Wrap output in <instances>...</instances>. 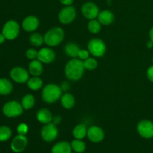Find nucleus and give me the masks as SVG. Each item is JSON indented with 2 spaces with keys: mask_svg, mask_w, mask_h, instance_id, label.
Wrapping results in <instances>:
<instances>
[{
  "mask_svg": "<svg viewBox=\"0 0 153 153\" xmlns=\"http://www.w3.org/2000/svg\"><path fill=\"white\" fill-rule=\"evenodd\" d=\"M85 70L83 61L79 58H72L66 64L64 73L68 80L77 82L82 79Z\"/></svg>",
  "mask_w": 153,
  "mask_h": 153,
  "instance_id": "f257e3e1",
  "label": "nucleus"
},
{
  "mask_svg": "<svg viewBox=\"0 0 153 153\" xmlns=\"http://www.w3.org/2000/svg\"><path fill=\"white\" fill-rule=\"evenodd\" d=\"M62 90L61 87L55 84H48L43 88L42 99L48 104L56 102L62 96Z\"/></svg>",
  "mask_w": 153,
  "mask_h": 153,
  "instance_id": "f03ea898",
  "label": "nucleus"
},
{
  "mask_svg": "<svg viewBox=\"0 0 153 153\" xmlns=\"http://www.w3.org/2000/svg\"><path fill=\"white\" fill-rule=\"evenodd\" d=\"M44 43L48 46L54 47L62 43L64 39V31L61 27H53L45 33Z\"/></svg>",
  "mask_w": 153,
  "mask_h": 153,
  "instance_id": "7ed1b4c3",
  "label": "nucleus"
},
{
  "mask_svg": "<svg viewBox=\"0 0 153 153\" xmlns=\"http://www.w3.org/2000/svg\"><path fill=\"white\" fill-rule=\"evenodd\" d=\"M88 49L94 57L101 58L104 56L107 50L105 43L100 38H93L88 42Z\"/></svg>",
  "mask_w": 153,
  "mask_h": 153,
  "instance_id": "20e7f679",
  "label": "nucleus"
},
{
  "mask_svg": "<svg viewBox=\"0 0 153 153\" xmlns=\"http://www.w3.org/2000/svg\"><path fill=\"white\" fill-rule=\"evenodd\" d=\"M2 112L7 117H16L22 114L23 108L21 103L18 102L17 101H10L4 105Z\"/></svg>",
  "mask_w": 153,
  "mask_h": 153,
  "instance_id": "39448f33",
  "label": "nucleus"
},
{
  "mask_svg": "<svg viewBox=\"0 0 153 153\" xmlns=\"http://www.w3.org/2000/svg\"><path fill=\"white\" fill-rule=\"evenodd\" d=\"M42 139L46 142H52L57 138L58 135V127L53 123L44 124L40 131Z\"/></svg>",
  "mask_w": 153,
  "mask_h": 153,
  "instance_id": "423d86ee",
  "label": "nucleus"
},
{
  "mask_svg": "<svg viewBox=\"0 0 153 153\" xmlns=\"http://www.w3.org/2000/svg\"><path fill=\"white\" fill-rule=\"evenodd\" d=\"M19 33V25L15 20H8L4 23L2 28V34L7 40H12L17 37Z\"/></svg>",
  "mask_w": 153,
  "mask_h": 153,
  "instance_id": "0eeeda50",
  "label": "nucleus"
},
{
  "mask_svg": "<svg viewBox=\"0 0 153 153\" xmlns=\"http://www.w3.org/2000/svg\"><path fill=\"white\" fill-rule=\"evenodd\" d=\"M76 17V10L72 5L64 6L58 13V19L64 25L72 23Z\"/></svg>",
  "mask_w": 153,
  "mask_h": 153,
  "instance_id": "6e6552de",
  "label": "nucleus"
},
{
  "mask_svg": "<svg viewBox=\"0 0 153 153\" xmlns=\"http://www.w3.org/2000/svg\"><path fill=\"white\" fill-rule=\"evenodd\" d=\"M137 133L140 137L145 139L153 137V122L149 120H142L137 123Z\"/></svg>",
  "mask_w": 153,
  "mask_h": 153,
  "instance_id": "1a4fd4ad",
  "label": "nucleus"
},
{
  "mask_svg": "<svg viewBox=\"0 0 153 153\" xmlns=\"http://www.w3.org/2000/svg\"><path fill=\"white\" fill-rule=\"evenodd\" d=\"M81 11L82 15L85 16L86 19H94L98 16L100 13V8L97 6V4L92 1H87L82 4L81 7Z\"/></svg>",
  "mask_w": 153,
  "mask_h": 153,
  "instance_id": "9d476101",
  "label": "nucleus"
},
{
  "mask_svg": "<svg viewBox=\"0 0 153 153\" xmlns=\"http://www.w3.org/2000/svg\"><path fill=\"white\" fill-rule=\"evenodd\" d=\"M10 78L18 84L27 83L29 79V72L20 67H16L10 70Z\"/></svg>",
  "mask_w": 153,
  "mask_h": 153,
  "instance_id": "9b49d317",
  "label": "nucleus"
},
{
  "mask_svg": "<svg viewBox=\"0 0 153 153\" xmlns=\"http://www.w3.org/2000/svg\"><path fill=\"white\" fill-rule=\"evenodd\" d=\"M88 139L93 143H100L102 141L105 137V132L103 129L97 126H92L88 128Z\"/></svg>",
  "mask_w": 153,
  "mask_h": 153,
  "instance_id": "f8f14e48",
  "label": "nucleus"
},
{
  "mask_svg": "<svg viewBox=\"0 0 153 153\" xmlns=\"http://www.w3.org/2000/svg\"><path fill=\"white\" fill-rule=\"evenodd\" d=\"M28 145V139L26 136L18 134L13 139L10 144V148L16 153L23 152Z\"/></svg>",
  "mask_w": 153,
  "mask_h": 153,
  "instance_id": "ddd939ff",
  "label": "nucleus"
},
{
  "mask_svg": "<svg viewBox=\"0 0 153 153\" xmlns=\"http://www.w3.org/2000/svg\"><path fill=\"white\" fill-rule=\"evenodd\" d=\"M55 52L48 47L41 48L37 52V58L43 64H50L55 59Z\"/></svg>",
  "mask_w": 153,
  "mask_h": 153,
  "instance_id": "4468645a",
  "label": "nucleus"
},
{
  "mask_svg": "<svg viewBox=\"0 0 153 153\" xmlns=\"http://www.w3.org/2000/svg\"><path fill=\"white\" fill-rule=\"evenodd\" d=\"M40 21L37 16L34 15H29L24 18L22 22V28L27 32H33L38 28Z\"/></svg>",
  "mask_w": 153,
  "mask_h": 153,
  "instance_id": "2eb2a0df",
  "label": "nucleus"
},
{
  "mask_svg": "<svg viewBox=\"0 0 153 153\" xmlns=\"http://www.w3.org/2000/svg\"><path fill=\"white\" fill-rule=\"evenodd\" d=\"M99 22L104 25H109L113 23L114 20V15L113 12L109 10H102L100 11L97 16Z\"/></svg>",
  "mask_w": 153,
  "mask_h": 153,
  "instance_id": "dca6fc26",
  "label": "nucleus"
},
{
  "mask_svg": "<svg viewBox=\"0 0 153 153\" xmlns=\"http://www.w3.org/2000/svg\"><path fill=\"white\" fill-rule=\"evenodd\" d=\"M37 120L40 123L43 124H47L49 123H52L53 120L52 114L49 109L47 108H41L37 112L36 114Z\"/></svg>",
  "mask_w": 153,
  "mask_h": 153,
  "instance_id": "f3484780",
  "label": "nucleus"
},
{
  "mask_svg": "<svg viewBox=\"0 0 153 153\" xmlns=\"http://www.w3.org/2000/svg\"><path fill=\"white\" fill-rule=\"evenodd\" d=\"M43 63L38 59L33 60L28 64V72L33 76H40L43 73Z\"/></svg>",
  "mask_w": 153,
  "mask_h": 153,
  "instance_id": "a211bd4d",
  "label": "nucleus"
},
{
  "mask_svg": "<svg viewBox=\"0 0 153 153\" xmlns=\"http://www.w3.org/2000/svg\"><path fill=\"white\" fill-rule=\"evenodd\" d=\"M52 153H71V144L67 141H60L55 143L51 150Z\"/></svg>",
  "mask_w": 153,
  "mask_h": 153,
  "instance_id": "6ab92c4d",
  "label": "nucleus"
},
{
  "mask_svg": "<svg viewBox=\"0 0 153 153\" xmlns=\"http://www.w3.org/2000/svg\"><path fill=\"white\" fill-rule=\"evenodd\" d=\"M60 100H61V105L65 109L73 108L76 104L75 97L70 93H66V94H62Z\"/></svg>",
  "mask_w": 153,
  "mask_h": 153,
  "instance_id": "aec40b11",
  "label": "nucleus"
},
{
  "mask_svg": "<svg viewBox=\"0 0 153 153\" xmlns=\"http://www.w3.org/2000/svg\"><path fill=\"white\" fill-rule=\"evenodd\" d=\"M80 49V47L77 43L70 42L66 44L65 47H64V52L67 56L73 58H78V55H79Z\"/></svg>",
  "mask_w": 153,
  "mask_h": 153,
  "instance_id": "412c9836",
  "label": "nucleus"
},
{
  "mask_svg": "<svg viewBox=\"0 0 153 153\" xmlns=\"http://www.w3.org/2000/svg\"><path fill=\"white\" fill-rule=\"evenodd\" d=\"M87 134H88V128L86 125L83 123L76 126L73 130V135L75 139L82 140L86 137Z\"/></svg>",
  "mask_w": 153,
  "mask_h": 153,
  "instance_id": "4be33fe9",
  "label": "nucleus"
},
{
  "mask_svg": "<svg viewBox=\"0 0 153 153\" xmlns=\"http://www.w3.org/2000/svg\"><path fill=\"white\" fill-rule=\"evenodd\" d=\"M13 91V85L7 79H0V95H8Z\"/></svg>",
  "mask_w": 153,
  "mask_h": 153,
  "instance_id": "5701e85b",
  "label": "nucleus"
},
{
  "mask_svg": "<svg viewBox=\"0 0 153 153\" xmlns=\"http://www.w3.org/2000/svg\"><path fill=\"white\" fill-rule=\"evenodd\" d=\"M27 85L31 91H39L43 87V80L39 76H33L28 79L27 82Z\"/></svg>",
  "mask_w": 153,
  "mask_h": 153,
  "instance_id": "b1692460",
  "label": "nucleus"
},
{
  "mask_svg": "<svg viewBox=\"0 0 153 153\" xmlns=\"http://www.w3.org/2000/svg\"><path fill=\"white\" fill-rule=\"evenodd\" d=\"M35 104V99L32 94H26L24 96L21 100V105L25 110H29L32 108Z\"/></svg>",
  "mask_w": 153,
  "mask_h": 153,
  "instance_id": "393cba45",
  "label": "nucleus"
},
{
  "mask_svg": "<svg viewBox=\"0 0 153 153\" xmlns=\"http://www.w3.org/2000/svg\"><path fill=\"white\" fill-rule=\"evenodd\" d=\"M71 147L73 151L77 153H82L86 149V143L82 140L75 139L71 142Z\"/></svg>",
  "mask_w": 153,
  "mask_h": 153,
  "instance_id": "a878e982",
  "label": "nucleus"
},
{
  "mask_svg": "<svg viewBox=\"0 0 153 153\" xmlns=\"http://www.w3.org/2000/svg\"><path fill=\"white\" fill-rule=\"evenodd\" d=\"M101 25L98 19H91L88 24V29L92 34H98L101 31Z\"/></svg>",
  "mask_w": 153,
  "mask_h": 153,
  "instance_id": "bb28decb",
  "label": "nucleus"
},
{
  "mask_svg": "<svg viewBox=\"0 0 153 153\" xmlns=\"http://www.w3.org/2000/svg\"><path fill=\"white\" fill-rule=\"evenodd\" d=\"M29 41L34 46L36 47H39V46H42L43 43H44V38L43 36L39 33H33L31 34L29 37Z\"/></svg>",
  "mask_w": 153,
  "mask_h": 153,
  "instance_id": "cd10ccee",
  "label": "nucleus"
},
{
  "mask_svg": "<svg viewBox=\"0 0 153 153\" xmlns=\"http://www.w3.org/2000/svg\"><path fill=\"white\" fill-rule=\"evenodd\" d=\"M12 134V131L8 126H2L0 127V141L4 142L10 138Z\"/></svg>",
  "mask_w": 153,
  "mask_h": 153,
  "instance_id": "c85d7f7f",
  "label": "nucleus"
},
{
  "mask_svg": "<svg viewBox=\"0 0 153 153\" xmlns=\"http://www.w3.org/2000/svg\"><path fill=\"white\" fill-rule=\"evenodd\" d=\"M83 63L85 70H91V71L95 70L98 66V62L94 58H90L89 57L86 60L83 61Z\"/></svg>",
  "mask_w": 153,
  "mask_h": 153,
  "instance_id": "c756f323",
  "label": "nucleus"
},
{
  "mask_svg": "<svg viewBox=\"0 0 153 153\" xmlns=\"http://www.w3.org/2000/svg\"><path fill=\"white\" fill-rule=\"evenodd\" d=\"M16 131H17L18 134H22V135H25L28 133V126L24 123L19 124L16 128Z\"/></svg>",
  "mask_w": 153,
  "mask_h": 153,
  "instance_id": "7c9ffc66",
  "label": "nucleus"
},
{
  "mask_svg": "<svg viewBox=\"0 0 153 153\" xmlns=\"http://www.w3.org/2000/svg\"><path fill=\"white\" fill-rule=\"evenodd\" d=\"M37 51H36L34 49H28V50L25 52V55L28 59L31 60H35L37 58Z\"/></svg>",
  "mask_w": 153,
  "mask_h": 153,
  "instance_id": "2f4dec72",
  "label": "nucleus"
},
{
  "mask_svg": "<svg viewBox=\"0 0 153 153\" xmlns=\"http://www.w3.org/2000/svg\"><path fill=\"white\" fill-rule=\"evenodd\" d=\"M90 54L91 53L89 52L88 49H81L80 50H79V55H78V58H79L80 60H82V61H85V60H86L87 58H89Z\"/></svg>",
  "mask_w": 153,
  "mask_h": 153,
  "instance_id": "473e14b6",
  "label": "nucleus"
},
{
  "mask_svg": "<svg viewBox=\"0 0 153 153\" xmlns=\"http://www.w3.org/2000/svg\"><path fill=\"white\" fill-rule=\"evenodd\" d=\"M146 76L149 81L153 83V65L150 66L146 70Z\"/></svg>",
  "mask_w": 153,
  "mask_h": 153,
  "instance_id": "72a5a7b5",
  "label": "nucleus"
},
{
  "mask_svg": "<svg viewBox=\"0 0 153 153\" xmlns=\"http://www.w3.org/2000/svg\"><path fill=\"white\" fill-rule=\"evenodd\" d=\"M60 87H61V90H62V91H67L69 89H70V84H69L68 82H64L62 84H61V85Z\"/></svg>",
  "mask_w": 153,
  "mask_h": 153,
  "instance_id": "f704fd0d",
  "label": "nucleus"
},
{
  "mask_svg": "<svg viewBox=\"0 0 153 153\" xmlns=\"http://www.w3.org/2000/svg\"><path fill=\"white\" fill-rule=\"evenodd\" d=\"M59 1L64 6L72 5L73 3V0H59Z\"/></svg>",
  "mask_w": 153,
  "mask_h": 153,
  "instance_id": "c9c22d12",
  "label": "nucleus"
},
{
  "mask_svg": "<svg viewBox=\"0 0 153 153\" xmlns=\"http://www.w3.org/2000/svg\"><path fill=\"white\" fill-rule=\"evenodd\" d=\"M61 117L59 116H55V117H53V120H52V121H53V123L55 124V125H57V124H59L60 122H61Z\"/></svg>",
  "mask_w": 153,
  "mask_h": 153,
  "instance_id": "e433bc0d",
  "label": "nucleus"
},
{
  "mask_svg": "<svg viewBox=\"0 0 153 153\" xmlns=\"http://www.w3.org/2000/svg\"><path fill=\"white\" fill-rule=\"evenodd\" d=\"M149 40L153 42V26L150 28V30H149Z\"/></svg>",
  "mask_w": 153,
  "mask_h": 153,
  "instance_id": "4c0bfd02",
  "label": "nucleus"
},
{
  "mask_svg": "<svg viewBox=\"0 0 153 153\" xmlns=\"http://www.w3.org/2000/svg\"><path fill=\"white\" fill-rule=\"evenodd\" d=\"M5 40H6V38H5V37H4V34H3L2 33H1V34H0V44H1V43H4V42L5 41Z\"/></svg>",
  "mask_w": 153,
  "mask_h": 153,
  "instance_id": "58836bf2",
  "label": "nucleus"
},
{
  "mask_svg": "<svg viewBox=\"0 0 153 153\" xmlns=\"http://www.w3.org/2000/svg\"><path fill=\"white\" fill-rule=\"evenodd\" d=\"M146 46H147L148 49H152L153 47V42L151 41L150 40L146 43Z\"/></svg>",
  "mask_w": 153,
  "mask_h": 153,
  "instance_id": "ea45409f",
  "label": "nucleus"
},
{
  "mask_svg": "<svg viewBox=\"0 0 153 153\" xmlns=\"http://www.w3.org/2000/svg\"><path fill=\"white\" fill-rule=\"evenodd\" d=\"M152 63H153V57H152Z\"/></svg>",
  "mask_w": 153,
  "mask_h": 153,
  "instance_id": "a19ab883",
  "label": "nucleus"
}]
</instances>
